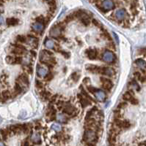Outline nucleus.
Masks as SVG:
<instances>
[{"mask_svg":"<svg viewBox=\"0 0 146 146\" xmlns=\"http://www.w3.org/2000/svg\"><path fill=\"white\" fill-rule=\"evenodd\" d=\"M40 61L49 66H51L57 63L55 58L53 56V53L47 50H41L40 53Z\"/></svg>","mask_w":146,"mask_h":146,"instance_id":"f257e3e1","label":"nucleus"},{"mask_svg":"<svg viewBox=\"0 0 146 146\" xmlns=\"http://www.w3.org/2000/svg\"><path fill=\"white\" fill-rule=\"evenodd\" d=\"M98 137L97 132L93 129H86L83 134V141L88 144H93L98 141Z\"/></svg>","mask_w":146,"mask_h":146,"instance_id":"f03ea898","label":"nucleus"},{"mask_svg":"<svg viewBox=\"0 0 146 146\" xmlns=\"http://www.w3.org/2000/svg\"><path fill=\"white\" fill-rule=\"evenodd\" d=\"M115 126L119 129L120 131L122 129H127L130 127L131 124L128 121H120V119H115L114 121Z\"/></svg>","mask_w":146,"mask_h":146,"instance_id":"7ed1b4c3","label":"nucleus"},{"mask_svg":"<svg viewBox=\"0 0 146 146\" xmlns=\"http://www.w3.org/2000/svg\"><path fill=\"white\" fill-rule=\"evenodd\" d=\"M16 82L19 83L22 87L24 86L27 87L29 84V80L26 73H22V74H21L16 79Z\"/></svg>","mask_w":146,"mask_h":146,"instance_id":"20e7f679","label":"nucleus"},{"mask_svg":"<svg viewBox=\"0 0 146 146\" xmlns=\"http://www.w3.org/2000/svg\"><path fill=\"white\" fill-rule=\"evenodd\" d=\"M116 57L115 54L111 51H105L102 55V60L107 63H112L115 61Z\"/></svg>","mask_w":146,"mask_h":146,"instance_id":"39448f33","label":"nucleus"},{"mask_svg":"<svg viewBox=\"0 0 146 146\" xmlns=\"http://www.w3.org/2000/svg\"><path fill=\"white\" fill-rule=\"evenodd\" d=\"M99 73H101V75L108 76V77H113L115 75V72L113 69L108 67V66H103L100 67Z\"/></svg>","mask_w":146,"mask_h":146,"instance_id":"423d86ee","label":"nucleus"},{"mask_svg":"<svg viewBox=\"0 0 146 146\" xmlns=\"http://www.w3.org/2000/svg\"><path fill=\"white\" fill-rule=\"evenodd\" d=\"M115 7V2L112 1H110V0H106V1L101 2V8L105 11L113 10Z\"/></svg>","mask_w":146,"mask_h":146,"instance_id":"0eeeda50","label":"nucleus"},{"mask_svg":"<svg viewBox=\"0 0 146 146\" xmlns=\"http://www.w3.org/2000/svg\"><path fill=\"white\" fill-rule=\"evenodd\" d=\"M61 32H62V28L58 25H55V26H53L51 28L49 34L52 37L57 38V37H58L59 36L61 35Z\"/></svg>","mask_w":146,"mask_h":146,"instance_id":"6e6552de","label":"nucleus"},{"mask_svg":"<svg viewBox=\"0 0 146 146\" xmlns=\"http://www.w3.org/2000/svg\"><path fill=\"white\" fill-rule=\"evenodd\" d=\"M114 16L116 19L121 21V20H123L127 16V12L125 9L121 8V9H119L117 11H115Z\"/></svg>","mask_w":146,"mask_h":146,"instance_id":"1a4fd4ad","label":"nucleus"},{"mask_svg":"<svg viewBox=\"0 0 146 146\" xmlns=\"http://www.w3.org/2000/svg\"><path fill=\"white\" fill-rule=\"evenodd\" d=\"M123 98L124 100L129 102L132 105H136V104H138V101L133 97V95L130 92H126L123 94Z\"/></svg>","mask_w":146,"mask_h":146,"instance_id":"9d476101","label":"nucleus"},{"mask_svg":"<svg viewBox=\"0 0 146 146\" xmlns=\"http://www.w3.org/2000/svg\"><path fill=\"white\" fill-rule=\"evenodd\" d=\"M100 80H101V83H102L103 87H104L106 90L110 91V90L112 89V86H113V84H112V81H111L110 80H109V79H107V78H101Z\"/></svg>","mask_w":146,"mask_h":146,"instance_id":"9b49d317","label":"nucleus"},{"mask_svg":"<svg viewBox=\"0 0 146 146\" xmlns=\"http://www.w3.org/2000/svg\"><path fill=\"white\" fill-rule=\"evenodd\" d=\"M85 53H86L88 58L90 60L96 59V58L97 57V55H98V52H97L96 49H94V48H90V49L86 50Z\"/></svg>","mask_w":146,"mask_h":146,"instance_id":"f8f14e48","label":"nucleus"},{"mask_svg":"<svg viewBox=\"0 0 146 146\" xmlns=\"http://www.w3.org/2000/svg\"><path fill=\"white\" fill-rule=\"evenodd\" d=\"M44 28H45V26L43 24H41L38 23V22H35V23L32 24V29L36 33L43 32V30H44Z\"/></svg>","mask_w":146,"mask_h":146,"instance_id":"ddd939ff","label":"nucleus"},{"mask_svg":"<svg viewBox=\"0 0 146 146\" xmlns=\"http://www.w3.org/2000/svg\"><path fill=\"white\" fill-rule=\"evenodd\" d=\"M77 97H78L79 100V102H80V104L82 105V107L83 108H85V107H87L88 106H89V105H91V102L89 101V99H88L87 98L82 97L81 94H78Z\"/></svg>","mask_w":146,"mask_h":146,"instance_id":"4468645a","label":"nucleus"},{"mask_svg":"<svg viewBox=\"0 0 146 146\" xmlns=\"http://www.w3.org/2000/svg\"><path fill=\"white\" fill-rule=\"evenodd\" d=\"M56 115V110L52 106H50L46 112V117L49 118V121H53L55 118Z\"/></svg>","mask_w":146,"mask_h":146,"instance_id":"2eb2a0df","label":"nucleus"},{"mask_svg":"<svg viewBox=\"0 0 146 146\" xmlns=\"http://www.w3.org/2000/svg\"><path fill=\"white\" fill-rule=\"evenodd\" d=\"M75 110H76L75 107L72 106L71 105H67L63 107V113L68 115H71L75 112Z\"/></svg>","mask_w":146,"mask_h":146,"instance_id":"dca6fc26","label":"nucleus"},{"mask_svg":"<svg viewBox=\"0 0 146 146\" xmlns=\"http://www.w3.org/2000/svg\"><path fill=\"white\" fill-rule=\"evenodd\" d=\"M95 96H96V99L98 101H99V102H104L105 100V98H106L105 93L103 91H101V90H98L95 93Z\"/></svg>","mask_w":146,"mask_h":146,"instance_id":"f3484780","label":"nucleus"},{"mask_svg":"<svg viewBox=\"0 0 146 146\" xmlns=\"http://www.w3.org/2000/svg\"><path fill=\"white\" fill-rule=\"evenodd\" d=\"M23 91V87L19 84L17 82H16L15 83V86H14V89H13V93H12V94H13L14 97L16 96V95H19L20 94H21Z\"/></svg>","mask_w":146,"mask_h":146,"instance_id":"a211bd4d","label":"nucleus"},{"mask_svg":"<svg viewBox=\"0 0 146 146\" xmlns=\"http://www.w3.org/2000/svg\"><path fill=\"white\" fill-rule=\"evenodd\" d=\"M30 139L35 144H40V142H41L40 136V134L38 133H34V134H32L31 135Z\"/></svg>","mask_w":146,"mask_h":146,"instance_id":"6ab92c4d","label":"nucleus"},{"mask_svg":"<svg viewBox=\"0 0 146 146\" xmlns=\"http://www.w3.org/2000/svg\"><path fill=\"white\" fill-rule=\"evenodd\" d=\"M86 69L88 71L93 72V73H99L100 67L96 66V65H93V64H89L86 66Z\"/></svg>","mask_w":146,"mask_h":146,"instance_id":"aec40b11","label":"nucleus"},{"mask_svg":"<svg viewBox=\"0 0 146 146\" xmlns=\"http://www.w3.org/2000/svg\"><path fill=\"white\" fill-rule=\"evenodd\" d=\"M1 96H2V99H3V101L8 100L12 97V93H10V91L8 90H4L2 91Z\"/></svg>","mask_w":146,"mask_h":146,"instance_id":"412c9836","label":"nucleus"},{"mask_svg":"<svg viewBox=\"0 0 146 146\" xmlns=\"http://www.w3.org/2000/svg\"><path fill=\"white\" fill-rule=\"evenodd\" d=\"M19 19L16 18H8L6 19V24L8 26H16L17 24H19Z\"/></svg>","mask_w":146,"mask_h":146,"instance_id":"4be33fe9","label":"nucleus"},{"mask_svg":"<svg viewBox=\"0 0 146 146\" xmlns=\"http://www.w3.org/2000/svg\"><path fill=\"white\" fill-rule=\"evenodd\" d=\"M37 74L40 78H45L47 75V70L43 67H38L37 70Z\"/></svg>","mask_w":146,"mask_h":146,"instance_id":"5701e85b","label":"nucleus"},{"mask_svg":"<svg viewBox=\"0 0 146 146\" xmlns=\"http://www.w3.org/2000/svg\"><path fill=\"white\" fill-rule=\"evenodd\" d=\"M28 37L29 38L31 44L32 45V46L34 48H38V39L35 36L32 35V34H28Z\"/></svg>","mask_w":146,"mask_h":146,"instance_id":"b1692460","label":"nucleus"},{"mask_svg":"<svg viewBox=\"0 0 146 146\" xmlns=\"http://www.w3.org/2000/svg\"><path fill=\"white\" fill-rule=\"evenodd\" d=\"M24 50H20L19 48H14V47H12L11 46V50H10V53H13V55H16L17 56H20L23 54H24Z\"/></svg>","mask_w":146,"mask_h":146,"instance_id":"393cba45","label":"nucleus"},{"mask_svg":"<svg viewBox=\"0 0 146 146\" xmlns=\"http://www.w3.org/2000/svg\"><path fill=\"white\" fill-rule=\"evenodd\" d=\"M135 64H136V65L139 68H140V69H144L146 68V62H145L143 59H142V58H138V59H136V60L135 61Z\"/></svg>","mask_w":146,"mask_h":146,"instance_id":"a878e982","label":"nucleus"},{"mask_svg":"<svg viewBox=\"0 0 146 146\" xmlns=\"http://www.w3.org/2000/svg\"><path fill=\"white\" fill-rule=\"evenodd\" d=\"M44 45L46 46V48H47L48 49H54L55 48V43L49 39H46V41L44 42Z\"/></svg>","mask_w":146,"mask_h":146,"instance_id":"bb28decb","label":"nucleus"},{"mask_svg":"<svg viewBox=\"0 0 146 146\" xmlns=\"http://www.w3.org/2000/svg\"><path fill=\"white\" fill-rule=\"evenodd\" d=\"M8 136H9V134H8L6 129H0V138H1L2 139L6 141L8 138Z\"/></svg>","mask_w":146,"mask_h":146,"instance_id":"cd10ccee","label":"nucleus"},{"mask_svg":"<svg viewBox=\"0 0 146 146\" xmlns=\"http://www.w3.org/2000/svg\"><path fill=\"white\" fill-rule=\"evenodd\" d=\"M5 61L9 64H16V56L8 55L5 58Z\"/></svg>","mask_w":146,"mask_h":146,"instance_id":"c85d7f7f","label":"nucleus"},{"mask_svg":"<svg viewBox=\"0 0 146 146\" xmlns=\"http://www.w3.org/2000/svg\"><path fill=\"white\" fill-rule=\"evenodd\" d=\"M96 111H97V107H93L91 110H90L87 113V114H86V120L90 119L91 117L94 115V114H95V113H96Z\"/></svg>","mask_w":146,"mask_h":146,"instance_id":"c756f323","label":"nucleus"},{"mask_svg":"<svg viewBox=\"0 0 146 146\" xmlns=\"http://www.w3.org/2000/svg\"><path fill=\"white\" fill-rule=\"evenodd\" d=\"M16 42H18V43H26L27 41V37L24 36V35H21V34H20V35H18L16 37Z\"/></svg>","mask_w":146,"mask_h":146,"instance_id":"7c9ffc66","label":"nucleus"},{"mask_svg":"<svg viewBox=\"0 0 146 146\" xmlns=\"http://www.w3.org/2000/svg\"><path fill=\"white\" fill-rule=\"evenodd\" d=\"M11 46H12V47H14V48H19V49H20V50H24V51H26V50H27L26 48H25L24 45H22L21 44L18 43V42H15V43L11 44Z\"/></svg>","mask_w":146,"mask_h":146,"instance_id":"2f4dec72","label":"nucleus"},{"mask_svg":"<svg viewBox=\"0 0 146 146\" xmlns=\"http://www.w3.org/2000/svg\"><path fill=\"white\" fill-rule=\"evenodd\" d=\"M57 120L59 121V122H61V123H66L67 122V118L63 115V114H59V115H57Z\"/></svg>","mask_w":146,"mask_h":146,"instance_id":"473e14b6","label":"nucleus"},{"mask_svg":"<svg viewBox=\"0 0 146 146\" xmlns=\"http://www.w3.org/2000/svg\"><path fill=\"white\" fill-rule=\"evenodd\" d=\"M40 94H41V97H42L44 100H47V99H49V97H51V94H50L49 91H42Z\"/></svg>","mask_w":146,"mask_h":146,"instance_id":"72a5a7b5","label":"nucleus"},{"mask_svg":"<svg viewBox=\"0 0 146 146\" xmlns=\"http://www.w3.org/2000/svg\"><path fill=\"white\" fill-rule=\"evenodd\" d=\"M51 129H52L53 130H54L55 131H57V132H59V131H60L62 130L61 126H60L59 124H57V123H54V124H52V125H51Z\"/></svg>","mask_w":146,"mask_h":146,"instance_id":"f704fd0d","label":"nucleus"},{"mask_svg":"<svg viewBox=\"0 0 146 146\" xmlns=\"http://www.w3.org/2000/svg\"><path fill=\"white\" fill-rule=\"evenodd\" d=\"M81 21H82V23L84 25H85V26H88V25H90V19H89L87 16H84V17H82V19H81Z\"/></svg>","mask_w":146,"mask_h":146,"instance_id":"c9c22d12","label":"nucleus"},{"mask_svg":"<svg viewBox=\"0 0 146 146\" xmlns=\"http://www.w3.org/2000/svg\"><path fill=\"white\" fill-rule=\"evenodd\" d=\"M36 21L38 23H40V24H43V25L46 24V19H45V18L43 16H39V17H38L36 18Z\"/></svg>","mask_w":146,"mask_h":146,"instance_id":"e433bc0d","label":"nucleus"},{"mask_svg":"<svg viewBox=\"0 0 146 146\" xmlns=\"http://www.w3.org/2000/svg\"><path fill=\"white\" fill-rule=\"evenodd\" d=\"M81 91H82V95L83 96H85L88 99H89V100H91V101H93V98L87 93V91H85V90H84V89H82V88H81Z\"/></svg>","mask_w":146,"mask_h":146,"instance_id":"4c0bfd02","label":"nucleus"},{"mask_svg":"<svg viewBox=\"0 0 146 146\" xmlns=\"http://www.w3.org/2000/svg\"><path fill=\"white\" fill-rule=\"evenodd\" d=\"M80 78V75L79 74H77V72H74L73 74L71 75V78L74 80L75 82H77Z\"/></svg>","mask_w":146,"mask_h":146,"instance_id":"58836bf2","label":"nucleus"},{"mask_svg":"<svg viewBox=\"0 0 146 146\" xmlns=\"http://www.w3.org/2000/svg\"><path fill=\"white\" fill-rule=\"evenodd\" d=\"M87 89H88V91L90 92V93H92V94H95V93L98 90V89H96L95 87H93V86H88V87H87Z\"/></svg>","mask_w":146,"mask_h":146,"instance_id":"ea45409f","label":"nucleus"},{"mask_svg":"<svg viewBox=\"0 0 146 146\" xmlns=\"http://www.w3.org/2000/svg\"><path fill=\"white\" fill-rule=\"evenodd\" d=\"M130 85L133 89H134L136 90H139V85L137 84V83L136 81H131L130 83Z\"/></svg>","mask_w":146,"mask_h":146,"instance_id":"a19ab883","label":"nucleus"},{"mask_svg":"<svg viewBox=\"0 0 146 146\" xmlns=\"http://www.w3.org/2000/svg\"><path fill=\"white\" fill-rule=\"evenodd\" d=\"M24 68L25 71L28 73V74H32V67L30 66L29 65V66H26Z\"/></svg>","mask_w":146,"mask_h":146,"instance_id":"79ce46f5","label":"nucleus"},{"mask_svg":"<svg viewBox=\"0 0 146 146\" xmlns=\"http://www.w3.org/2000/svg\"><path fill=\"white\" fill-rule=\"evenodd\" d=\"M43 83L41 82V81H38V80H36L35 81V86L38 88V89H41V88H43Z\"/></svg>","mask_w":146,"mask_h":146,"instance_id":"37998d69","label":"nucleus"},{"mask_svg":"<svg viewBox=\"0 0 146 146\" xmlns=\"http://www.w3.org/2000/svg\"><path fill=\"white\" fill-rule=\"evenodd\" d=\"M126 107H127V103L125 102H120V103L117 105V108H119V109H123V108H125Z\"/></svg>","mask_w":146,"mask_h":146,"instance_id":"c03bdc74","label":"nucleus"},{"mask_svg":"<svg viewBox=\"0 0 146 146\" xmlns=\"http://www.w3.org/2000/svg\"><path fill=\"white\" fill-rule=\"evenodd\" d=\"M22 58L21 56H16V64H21L22 63Z\"/></svg>","mask_w":146,"mask_h":146,"instance_id":"a18cd8bd","label":"nucleus"},{"mask_svg":"<svg viewBox=\"0 0 146 146\" xmlns=\"http://www.w3.org/2000/svg\"><path fill=\"white\" fill-rule=\"evenodd\" d=\"M60 53H62V55L63 56H65L66 58H68L70 57V53L68 52H65V51H60Z\"/></svg>","mask_w":146,"mask_h":146,"instance_id":"49530a36","label":"nucleus"},{"mask_svg":"<svg viewBox=\"0 0 146 146\" xmlns=\"http://www.w3.org/2000/svg\"><path fill=\"white\" fill-rule=\"evenodd\" d=\"M52 78H53V75L51 74V73H49V75H46V76L45 77V80L46 81H50Z\"/></svg>","mask_w":146,"mask_h":146,"instance_id":"de8ad7c7","label":"nucleus"},{"mask_svg":"<svg viewBox=\"0 0 146 146\" xmlns=\"http://www.w3.org/2000/svg\"><path fill=\"white\" fill-rule=\"evenodd\" d=\"M90 80L89 78H85L83 80V83H84L85 84H88V83H90Z\"/></svg>","mask_w":146,"mask_h":146,"instance_id":"09e8293b","label":"nucleus"},{"mask_svg":"<svg viewBox=\"0 0 146 146\" xmlns=\"http://www.w3.org/2000/svg\"><path fill=\"white\" fill-rule=\"evenodd\" d=\"M134 75H135V77H136L139 80L140 79V78L142 77V75H141V74L139 72H135L134 73Z\"/></svg>","mask_w":146,"mask_h":146,"instance_id":"8fccbe9b","label":"nucleus"},{"mask_svg":"<svg viewBox=\"0 0 146 146\" xmlns=\"http://www.w3.org/2000/svg\"><path fill=\"white\" fill-rule=\"evenodd\" d=\"M139 81L142 82V83H144V82H146V77H143V76H142L141 78H140V79H139Z\"/></svg>","mask_w":146,"mask_h":146,"instance_id":"3c124183","label":"nucleus"},{"mask_svg":"<svg viewBox=\"0 0 146 146\" xmlns=\"http://www.w3.org/2000/svg\"><path fill=\"white\" fill-rule=\"evenodd\" d=\"M93 24L97 26H100V24L96 21V20H93Z\"/></svg>","mask_w":146,"mask_h":146,"instance_id":"603ef678","label":"nucleus"},{"mask_svg":"<svg viewBox=\"0 0 146 146\" xmlns=\"http://www.w3.org/2000/svg\"><path fill=\"white\" fill-rule=\"evenodd\" d=\"M23 146H30V145H29V143L28 141H25V142L23 143Z\"/></svg>","mask_w":146,"mask_h":146,"instance_id":"864d4df0","label":"nucleus"},{"mask_svg":"<svg viewBox=\"0 0 146 146\" xmlns=\"http://www.w3.org/2000/svg\"><path fill=\"white\" fill-rule=\"evenodd\" d=\"M139 146H146V141H144V142H141Z\"/></svg>","mask_w":146,"mask_h":146,"instance_id":"5fc2aeb1","label":"nucleus"},{"mask_svg":"<svg viewBox=\"0 0 146 146\" xmlns=\"http://www.w3.org/2000/svg\"><path fill=\"white\" fill-rule=\"evenodd\" d=\"M41 128V126H40V125H38V126H35V129H40Z\"/></svg>","mask_w":146,"mask_h":146,"instance_id":"6e6d98bb","label":"nucleus"},{"mask_svg":"<svg viewBox=\"0 0 146 146\" xmlns=\"http://www.w3.org/2000/svg\"><path fill=\"white\" fill-rule=\"evenodd\" d=\"M0 146H5V144H4V142L2 141H1V140H0Z\"/></svg>","mask_w":146,"mask_h":146,"instance_id":"4d7b16f0","label":"nucleus"},{"mask_svg":"<svg viewBox=\"0 0 146 146\" xmlns=\"http://www.w3.org/2000/svg\"><path fill=\"white\" fill-rule=\"evenodd\" d=\"M85 146H94V145H93V144H88Z\"/></svg>","mask_w":146,"mask_h":146,"instance_id":"13d9d810","label":"nucleus"},{"mask_svg":"<svg viewBox=\"0 0 146 146\" xmlns=\"http://www.w3.org/2000/svg\"><path fill=\"white\" fill-rule=\"evenodd\" d=\"M1 99H2V98H1V97H0V101H2V100H1Z\"/></svg>","mask_w":146,"mask_h":146,"instance_id":"bf43d9fd","label":"nucleus"}]
</instances>
